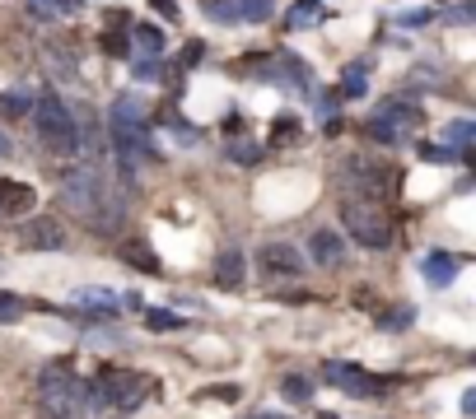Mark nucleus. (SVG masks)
<instances>
[{
  "mask_svg": "<svg viewBox=\"0 0 476 419\" xmlns=\"http://www.w3.org/2000/svg\"><path fill=\"white\" fill-rule=\"evenodd\" d=\"M61 210L85 220L94 233H117L127 220V191H117L103 168L79 163L70 173H61Z\"/></svg>",
  "mask_w": 476,
  "mask_h": 419,
  "instance_id": "1",
  "label": "nucleus"
},
{
  "mask_svg": "<svg viewBox=\"0 0 476 419\" xmlns=\"http://www.w3.org/2000/svg\"><path fill=\"white\" fill-rule=\"evenodd\" d=\"M37 401H43V410L52 419H79L85 410H94L89 405V387L79 383L66 359H57V363H47L43 373H37Z\"/></svg>",
  "mask_w": 476,
  "mask_h": 419,
  "instance_id": "2",
  "label": "nucleus"
},
{
  "mask_svg": "<svg viewBox=\"0 0 476 419\" xmlns=\"http://www.w3.org/2000/svg\"><path fill=\"white\" fill-rule=\"evenodd\" d=\"M150 392H154V383L145 373H136V368H98L94 387H89V405L94 410L108 405L117 414H131V410H140L150 401Z\"/></svg>",
  "mask_w": 476,
  "mask_h": 419,
  "instance_id": "3",
  "label": "nucleus"
},
{
  "mask_svg": "<svg viewBox=\"0 0 476 419\" xmlns=\"http://www.w3.org/2000/svg\"><path fill=\"white\" fill-rule=\"evenodd\" d=\"M33 126H37V140H43L47 149L57 154H79V126H75V112L66 107L61 94L43 89V94H33Z\"/></svg>",
  "mask_w": 476,
  "mask_h": 419,
  "instance_id": "4",
  "label": "nucleus"
},
{
  "mask_svg": "<svg viewBox=\"0 0 476 419\" xmlns=\"http://www.w3.org/2000/svg\"><path fill=\"white\" fill-rule=\"evenodd\" d=\"M341 229L350 242H360L369 251L392 247V215L378 200H360V196H346L341 200Z\"/></svg>",
  "mask_w": 476,
  "mask_h": 419,
  "instance_id": "5",
  "label": "nucleus"
},
{
  "mask_svg": "<svg viewBox=\"0 0 476 419\" xmlns=\"http://www.w3.org/2000/svg\"><path fill=\"white\" fill-rule=\"evenodd\" d=\"M336 178L350 187V196H360V200H383V196L397 191V173L378 158H341Z\"/></svg>",
  "mask_w": 476,
  "mask_h": 419,
  "instance_id": "6",
  "label": "nucleus"
},
{
  "mask_svg": "<svg viewBox=\"0 0 476 419\" xmlns=\"http://www.w3.org/2000/svg\"><path fill=\"white\" fill-rule=\"evenodd\" d=\"M323 377H327V387H341L346 396H383L388 387H397V377H383V373H369L360 363H346V359H327L323 363Z\"/></svg>",
  "mask_w": 476,
  "mask_h": 419,
  "instance_id": "7",
  "label": "nucleus"
},
{
  "mask_svg": "<svg viewBox=\"0 0 476 419\" xmlns=\"http://www.w3.org/2000/svg\"><path fill=\"white\" fill-rule=\"evenodd\" d=\"M257 275L266 284H295L304 275V257L290 242H262L257 247Z\"/></svg>",
  "mask_w": 476,
  "mask_h": 419,
  "instance_id": "8",
  "label": "nucleus"
},
{
  "mask_svg": "<svg viewBox=\"0 0 476 419\" xmlns=\"http://www.w3.org/2000/svg\"><path fill=\"white\" fill-rule=\"evenodd\" d=\"M19 247L24 251H66V229H61V220H28L24 229H19Z\"/></svg>",
  "mask_w": 476,
  "mask_h": 419,
  "instance_id": "9",
  "label": "nucleus"
},
{
  "mask_svg": "<svg viewBox=\"0 0 476 419\" xmlns=\"http://www.w3.org/2000/svg\"><path fill=\"white\" fill-rule=\"evenodd\" d=\"M243 280H248L243 247H220V251H215V284H220V289H243Z\"/></svg>",
  "mask_w": 476,
  "mask_h": 419,
  "instance_id": "10",
  "label": "nucleus"
},
{
  "mask_svg": "<svg viewBox=\"0 0 476 419\" xmlns=\"http://www.w3.org/2000/svg\"><path fill=\"white\" fill-rule=\"evenodd\" d=\"M308 257L317 266H341L346 261V238L336 229H313L308 233Z\"/></svg>",
  "mask_w": 476,
  "mask_h": 419,
  "instance_id": "11",
  "label": "nucleus"
},
{
  "mask_svg": "<svg viewBox=\"0 0 476 419\" xmlns=\"http://www.w3.org/2000/svg\"><path fill=\"white\" fill-rule=\"evenodd\" d=\"M37 205V191L28 182H15V178H0V215H28Z\"/></svg>",
  "mask_w": 476,
  "mask_h": 419,
  "instance_id": "12",
  "label": "nucleus"
},
{
  "mask_svg": "<svg viewBox=\"0 0 476 419\" xmlns=\"http://www.w3.org/2000/svg\"><path fill=\"white\" fill-rule=\"evenodd\" d=\"M453 275H458V257H453V251H429V257H425V280L434 289H449Z\"/></svg>",
  "mask_w": 476,
  "mask_h": 419,
  "instance_id": "13",
  "label": "nucleus"
},
{
  "mask_svg": "<svg viewBox=\"0 0 476 419\" xmlns=\"http://www.w3.org/2000/svg\"><path fill=\"white\" fill-rule=\"evenodd\" d=\"M378 117H383L388 126H397V131H407V126H420V107H416V103H402V98H388Z\"/></svg>",
  "mask_w": 476,
  "mask_h": 419,
  "instance_id": "14",
  "label": "nucleus"
},
{
  "mask_svg": "<svg viewBox=\"0 0 476 419\" xmlns=\"http://www.w3.org/2000/svg\"><path fill=\"white\" fill-rule=\"evenodd\" d=\"M131 42L140 47V56H150V61L164 56V33H159L154 24H131Z\"/></svg>",
  "mask_w": 476,
  "mask_h": 419,
  "instance_id": "15",
  "label": "nucleus"
},
{
  "mask_svg": "<svg viewBox=\"0 0 476 419\" xmlns=\"http://www.w3.org/2000/svg\"><path fill=\"white\" fill-rule=\"evenodd\" d=\"M28 112H33V94L28 89L0 94V117H5V121H28Z\"/></svg>",
  "mask_w": 476,
  "mask_h": 419,
  "instance_id": "16",
  "label": "nucleus"
},
{
  "mask_svg": "<svg viewBox=\"0 0 476 419\" xmlns=\"http://www.w3.org/2000/svg\"><path fill=\"white\" fill-rule=\"evenodd\" d=\"M336 94H341V98H365V94H369V70H365V66H346Z\"/></svg>",
  "mask_w": 476,
  "mask_h": 419,
  "instance_id": "17",
  "label": "nucleus"
},
{
  "mask_svg": "<svg viewBox=\"0 0 476 419\" xmlns=\"http://www.w3.org/2000/svg\"><path fill=\"white\" fill-rule=\"evenodd\" d=\"M281 396H285L290 405H308V401H313V383H308V377H299V373H285V377H281Z\"/></svg>",
  "mask_w": 476,
  "mask_h": 419,
  "instance_id": "18",
  "label": "nucleus"
},
{
  "mask_svg": "<svg viewBox=\"0 0 476 419\" xmlns=\"http://www.w3.org/2000/svg\"><path fill=\"white\" fill-rule=\"evenodd\" d=\"M122 261H127V266H136V271H150V275L159 271V257H154V251H150L145 242H122Z\"/></svg>",
  "mask_w": 476,
  "mask_h": 419,
  "instance_id": "19",
  "label": "nucleus"
},
{
  "mask_svg": "<svg viewBox=\"0 0 476 419\" xmlns=\"http://www.w3.org/2000/svg\"><path fill=\"white\" fill-rule=\"evenodd\" d=\"M79 303L94 308V317H117V299L108 289H79Z\"/></svg>",
  "mask_w": 476,
  "mask_h": 419,
  "instance_id": "20",
  "label": "nucleus"
},
{
  "mask_svg": "<svg viewBox=\"0 0 476 419\" xmlns=\"http://www.w3.org/2000/svg\"><path fill=\"white\" fill-rule=\"evenodd\" d=\"M295 140H299V117H275L271 121V149L295 145Z\"/></svg>",
  "mask_w": 476,
  "mask_h": 419,
  "instance_id": "21",
  "label": "nucleus"
},
{
  "mask_svg": "<svg viewBox=\"0 0 476 419\" xmlns=\"http://www.w3.org/2000/svg\"><path fill=\"white\" fill-rule=\"evenodd\" d=\"M28 312V303L19 299V293H10V289H0V326H15L19 317Z\"/></svg>",
  "mask_w": 476,
  "mask_h": 419,
  "instance_id": "22",
  "label": "nucleus"
},
{
  "mask_svg": "<svg viewBox=\"0 0 476 419\" xmlns=\"http://www.w3.org/2000/svg\"><path fill=\"white\" fill-rule=\"evenodd\" d=\"M365 136L378 140V145H402V131H397V126H388L383 117H369V121H365Z\"/></svg>",
  "mask_w": 476,
  "mask_h": 419,
  "instance_id": "23",
  "label": "nucleus"
},
{
  "mask_svg": "<svg viewBox=\"0 0 476 419\" xmlns=\"http://www.w3.org/2000/svg\"><path fill=\"white\" fill-rule=\"evenodd\" d=\"M79 0H33V15L37 19H61V15H75Z\"/></svg>",
  "mask_w": 476,
  "mask_h": 419,
  "instance_id": "24",
  "label": "nucleus"
},
{
  "mask_svg": "<svg viewBox=\"0 0 476 419\" xmlns=\"http://www.w3.org/2000/svg\"><path fill=\"white\" fill-rule=\"evenodd\" d=\"M420 158L425 163H453V158H471V149H453V145H420Z\"/></svg>",
  "mask_w": 476,
  "mask_h": 419,
  "instance_id": "25",
  "label": "nucleus"
},
{
  "mask_svg": "<svg viewBox=\"0 0 476 419\" xmlns=\"http://www.w3.org/2000/svg\"><path fill=\"white\" fill-rule=\"evenodd\" d=\"M233 10H238V19L262 24V19H271V0H233Z\"/></svg>",
  "mask_w": 476,
  "mask_h": 419,
  "instance_id": "26",
  "label": "nucleus"
},
{
  "mask_svg": "<svg viewBox=\"0 0 476 419\" xmlns=\"http://www.w3.org/2000/svg\"><path fill=\"white\" fill-rule=\"evenodd\" d=\"M145 312V326L150 331H178L182 326V317L178 312H164V308H140Z\"/></svg>",
  "mask_w": 476,
  "mask_h": 419,
  "instance_id": "27",
  "label": "nucleus"
},
{
  "mask_svg": "<svg viewBox=\"0 0 476 419\" xmlns=\"http://www.w3.org/2000/svg\"><path fill=\"white\" fill-rule=\"evenodd\" d=\"M471 131H476V126H471L467 117H458V121H449V131H444V145H453V149H467Z\"/></svg>",
  "mask_w": 476,
  "mask_h": 419,
  "instance_id": "28",
  "label": "nucleus"
},
{
  "mask_svg": "<svg viewBox=\"0 0 476 419\" xmlns=\"http://www.w3.org/2000/svg\"><path fill=\"white\" fill-rule=\"evenodd\" d=\"M206 19H215V24H233L238 19V10H233V0H206Z\"/></svg>",
  "mask_w": 476,
  "mask_h": 419,
  "instance_id": "29",
  "label": "nucleus"
},
{
  "mask_svg": "<svg viewBox=\"0 0 476 419\" xmlns=\"http://www.w3.org/2000/svg\"><path fill=\"white\" fill-rule=\"evenodd\" d=\"M317 19V0H299V5L290 10V28H308Z\"/></svg>",
  "mask_w": 476,
  "mask_h": 419,
  "instance_id": "30",
  "label": "nucleus"
},
{
  "mask_svg": "<svg viewBox=\"0 0 476 419\" xmlns=\"http://www.w3.org/2000/svg\"><path fill=\"white\" fill-rule=\"evenodd\" d=\"M416 322V308H392L388 317H383V331H407Z\"/></svg>",
  "mask_w": 476,
  "mask_h": 419,
  "instance_id": "31",
  "label": "nucleus"
},
{
  "mask_svg": "<svg viewBox=\"0 0 476 419\" xmlns=\"http://www.w3.org/2000/svg\"><path fill=\"white\" fill-rule=\"evenodd\" d=\"M103 52L108 56H127V37L122 33H103Z\"/></svg>",
  "mask_w": 476,
  "mask_h": 419,
  "instance_id": "32",
  "label": "nucleus"
},
{
  "mask_svg": "<svg viewBox=\"0 0 476 419\" xmlns=\"http://www.w3.org/2000/svg\"><path fill=\"white\" fill-rule=\"evenodd\" d=\"M131 75H136V79H154V75H159V61H150V56H140V61L131 66Z\"/></svg>",
  "mask_w": 476,
  "mask_h": 419,
  "instance_id": "33",
  "label": "nucleus"
},
{
  "mask_svg": "<svg viewBox=\"0 0 476 419\" xmlns=\"http://www.w3.org/2000/svg\"><path fill=\"white\" fill-rule=\"evenodd\" d=\"M229 154H233L238 163H257V145H229Z\"/></svg>",
  "mask_w": 476,
  "mask_h": 419,
  "instance_id": "34",
  "label": "nucleus"
},
{
  "mask_svg": "<svg viewBox=\"0 0 476 419\" xmlns=\"http://www.w3.org/2000/svg\"><path fill=\"white\" fill-rule=\"evenodd\" d=\"M407 28H420V24H429V10H407V15H397Z\"/></svg>",
  "mask_w": 476,
  "mask_h": 419,
  "instance_id": "35",
  "label": "nucleus"
},
{
  "mask_svg": "<svg viewBox=\"0 0 476 419\" xmlns=\"http://www.w3.org/2000/svg\"><path fill=\"white\" fill-rule=\"evenodd\" d=\"M202 52H206L202 42H187V56H182V61H187V66H196V61H202Z\"/></svg>",
  "mask_w": 476,
  "mask_h": 419,
  "instance_id": "36",
  "label": "nucleus"
},
{
  "mask_svg": "<svg viewBox=\"0 0 476 419\" xmlns=\"http://www.w3.org/2000/svg\"><path fill=\"white\" fill-rule=\"evenodd\" d=\"M336 103H341V94H323V98H317V107H323V117H327V112H336Z\"/></svg>",
  "mask_w": 476,
  "mask_h": 419,
  "instance_id": "37",
  "label": "nucleus"
},
{
  "mask_svg": "<svg viewBox=\"0 0 476 419\" xmlns=\"http://www.w3.org/2000/svg\"><path fill=\"white\" fill-rule=\"evenodd\" d=\"M154 10H164V19H178V5H173V0H154Z\"/></svg>",
  "mask_w": 476,
  "mask_h": 419,
  "instance_id": "38",
  "label": "nucleus"
},
{
  "mask_svg": "<svg viewBox=\"0 0 476 419\" xmlns=\"http://www.w3.org/2000/svg\"><path fill=\"white\" fill-rule=\"evenodd\" d=\"M471 15H476V5H471V0H462V5H458V15H453V19H462V24H467Z\"/></svg>",
  "mask_w": 476,
  "mask_h": 419,
  "instance_id": "39",
  "label": "nucleus"
},
{
  "mask_svg": "<svg viewBox=\"0 0 476 419\" xmlns=\"http://www.w3.org/2000/svg\"><path fill=\"white\" fill-rule=\"evenodd\" d=\"M257 419H285V414H257Z\"/></svg>",
  "mask_w": 476,
  "mask_h": 419,
  "instance_id": "40",
  "label": "nucleus"
},
{
  "mask_svg": "<svg viewBox=\"0 0 476 419\" xmlns=\"http://www.w3.org/2000/svg\"><path fill=\"white\" fill-rule=\"evenodd\" d=\"M0 154H5V136H0Z\"/></svg>",
  "mask_w": 476,
  "mask_h": 419,
  "instance_id": "41",
  "label": "nucleus"
}]
</instances>
